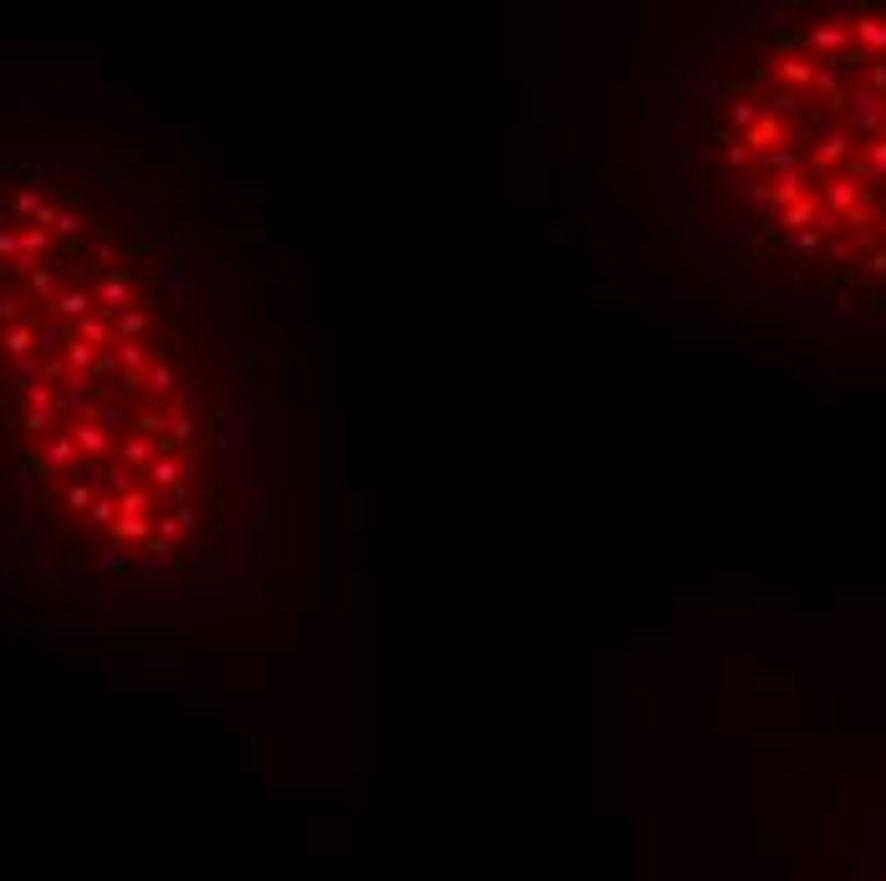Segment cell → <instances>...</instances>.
I'll use <instances>...</instances> for the list:
<instances>
[{
  "instance_id": "obj_2",
  "label": "cell",
  "mask_w": 886,
  "mask_h": 881,
  "mask_svg": "<svg viewBox=\"0 0 886 881\" xmlns=\"http://www.w3.org/2000/svg\"><path fill=\"white\" fill-rule=\"evenodd\" d=\"M698 189L805 296L886 306V6L734 21L698 87Z\"/></svg>"
},
{
  "instance_id": "obj_1",
  "label": "cell",
  "mask_w": 886,
  "mask_h": 881,
  "mask_svg": "<svg viewBox=\"0 0 886 881\" xmlns=\"http://www.w3.org/2000/svg\"><path fill=\"white\" fill-rule=\"evenodd\" d=\"M270 357L133 153L0 143V576L67 612L260 581Z\"/></svg>"
}]
</instances>
